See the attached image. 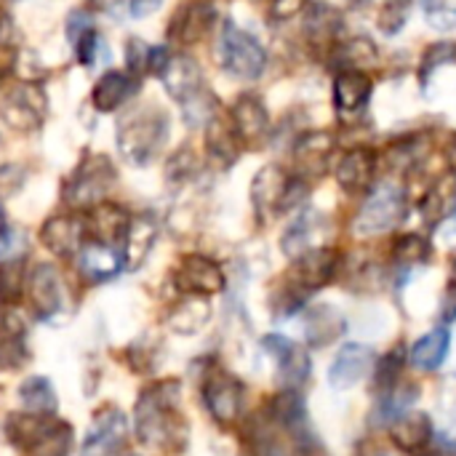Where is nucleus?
<instances>
[{
	"mask_svg": "<svg viewBox=\"0 0 456 456\" xmlns=\"http://www.w3.org/2000/svg\"><path fill=\"white\" fill-rule=\"evenodd\" d=\"M342 270V256L334 248L318 246L294 259L291 270L283 278V286L275 294V310L281 315L297 313L315 291L326 289Z\"/></svg>",
	"mask_w": 456,
	"mask_h": 456,
	"instance_id": "nucleus-1",
	"label": "nucleus"
},
{
	"mask_svg": "<svg viewBox=\"0 0 456 456\" xmlns=\"http://www.w3.org/2000/svg\"><path fill=\"white\" fill-rule=\"evenodd\" d=\"M179 403V382H158L142 393L136 403V436L150 446L171 449L174 441L184 438L182 419L176 414Z\"/></svg>",
	"mask_w": 456,
	"mask_h": 456,
	"instance_id": "nucleus-2",
	"label": "nucleus"
},
{
	"mask_svg": "<svg viewBox=\"0 0 456 456\" xmlns=\"http://www.w3.org/2000/svg\"><path fill=\"white\" fill-rule=\"evenodd\" d=\"M406 211H409V192L398 179L374 182L353 219V232L358 238H377L393 232L406 219Z\"/></svg>",
	"mask_w": 456,
	"mask_h": 456,
	"instance_id": "nucleus-3",
	"label": "nucleus"
},
{
	"mask_svg": "<svg viewBox=\"0 0 456 456\" xmlns=\"http://www.w3.org/2000/svg\"><path fill=\"white\" fill-rule=\"evenodd\" d=\"M166 136H168V118L155 104L136 107L118 123V147L136 166L150 163L163 147Z\"/></svg>",
	"mask_w": 456,
	"mask_h": 456,
	"instance_id": "nucleus-4",
	"label": "nucleus"
},
{
	"mask_svg": "<svg viewBox=\"0 0 456 456\" xmlns=\"http://www.w3.org/2000/svg\"><path fill=\"white\" fill-rule=\"evenodd\" d=\"M307 192V179L297 174H286L278 166H265L251 184L254 206L262 216H278L294 211Z\"/></svg>",
	"mask_w": 456,
	"mask_h": 456,
	"instance_id": "nucleus-5",
	"label": "nucleus"
},
{
	"mask_svg": "<svg viewBox=\"0 0 456 456\" xmlns=\"http://www.w3.org/2000/svg\"><path fill=\"white\" fill-rule=\"evenodd\" d=\"M219 59L224 72H230L238 80H256L267 67V51L265 45L238 24L227 21L222 27L219 37Z\"/></svg>",
	"mask_w": 456,
	"mask_h": 456,
	"instance_id": "nucleus-6",
	"label": "nucleus"
},
{
	"mask_svg": "<svg viewBox=\"0 0 456 456\" xmlns=\"http://www.w3.org/2000/svg\"><path fill=\"white\" fill-rule=\"evenodd\" d=\"M115 179L118 174L107 155H88L64 182V203L72 208H91L110 192Z\"/></svg>",
	"mask_w": 456,
	"mask_h": 456,
	"instance_id": "nucleus-7",
	"label": "nucleus"
},
{
	"mask_svg": "<svg viewBox=\"0 0 456 456\" xmlns=\"http://www.w3.org/2000/svg\"><path fill=\"white\" fill-rule=\"evenodd\" d=\"M262 347L265 353L273 358L275 363V374H278V382L283 387H291V390H299L310 374H313V361H310V353L297 345L294 339L283 337V334H267L262 339Z\"/></svg>",
	"mask_w": 456,
	"mask_h": 456,
	"instance_id": "nucleus-8",
	"label": "nucleus"
},
{
	"mask_svg": "<svg viewBox=\"0 0 456 456\" xmlns=\"http://www.w3.org/2000/svg\"><path fill=\"white\" fill-rule=\"evenodd\" d=\"M0 118L13 131H37L45 120V94L35 83H19L5 91Z\"/></svg>",
	"mask_w": 456,
	"mask_h": 456,
	"instance_id": "nucleus-9",
	"label": "nucleus"
},
{
	"mask_svg": "<svg viewBox=\"0 0 456 456\" xmlns=\"http://www.w3.org/2000/svg\"><path fill=\"white\" fill-rule=\"evenodd\" d=\"M243 401H246V387L238 377L222 369L208 371L203 382V403L219 425H232L243 411Z\"/></svg>",
	"mask_w": 456,
	"mask_h": 456,
	"instance_id": "nucleus-10",
	"label": "nucleus"
},
{
	"mask_svg": "<svg viewBox=\"0 0 456 456\" xmlns=\"http://www.w3.org/2000/svg\"><path fill=\"white\" fill-rule=\"evenodd\" d=\"M128 441V419L118 409H102L88 433L80 456H120Z\"/></svg>",
	"mask_w": 456,
	"mask_h": 456,
	"instance_id": "nucleus-11",
	"label": "nucleus"
},
{
	"mask_svg": "<svg viewBox=\"0 0 456 456\" xmlns=\"http://www.w3.org/2000/svg\"><path fill=\"white\" fill-rule=\"evenodd\" d=\"M224 273L222 267L203 256V254H190L179 262L174 270V286L187 294V297H211L224 289Z\"/></svg>",
	"mask_w": 456,
	"mask_h": 456,
	"instance_id": "nucleus-12",
	"label": "nucleus"
},
{
	"mask_svg": "<svg viewBox=\"0 0 456 456\" xmlns=\"http://www.w3.org/2000/svg\"><path fill=\"white\" fill-rule=\"evenodd\" d=\"M29 299H32V307L35 313L53 323L59 318H64V310H67V291H64V283H61V275L53 265H37L32 273H29Z\"/></svg>",
	"mask_w": 456,
	"mask_h": 456,
	"instance_id": "nucleus-13",
	"label": "nucleus"
},
{
	"mask_svg": "<svg viewBox=\"0 0 456 456\" xmlns=\"http://www.w3.org/2000/svg\"><path fill=\"white\" fill-rule=\"evenodd\" d=\"M374 94V83L366 69H339L334 77L331 99L342 120H355L366 112Z\"/></svg>",
	"mask_w": 456,
	"mask_h": 456,
	"instance_id": "nucleus-14",
	"label": "nucleus"
},
{
	"mask_svg": "<svg viewBox=\"0 0 456 456\" xmlns=\"http://www.w3.org/2000/svg\"><path fill=\"white\" fill-rule=\"evenodd\" d=\"M374 363H377V355L369 345H361V342L345 345L329 366V385L339 393L350 390L361 385L366 377H371Z\"/></svg>",
	"mask_w": 456,
	"mask_h": 456,
	"instance_id": "nucleus-15",
	"label": "nucleus"
},
{
	"mask_svg": "<svg viewBox=\"0 0 456 456\" xmlns=\"http://www.w3.org/2000/svg\"><path fill=\"white\" fill-rule=\"evenodd\" d=\"M337 150V136L331 131H307L302 134V139L294 144V168L297 176L307 179V176H321L329 171V163L334 158Z\"/></svg>",
	"mask_w": 456,
	"mask_h": 456,
	"instance_id": "nucleus-16",
	"label": "nucleus"
},
{
	"mask_svg": "<svg viewBox=\"0 0 456 456\" xmlns=\"http://www.w3.org/2000/svg\"><path fill=\"white\" fill-rule=\"evenodd\" d=\"M334 176L347 195L369 192V187L374 184V176H377V152L371 147H350L339 158Z\"/></svg>",
	"mask_w": 456,
	"mask_h": 456,
	"instance_id": "nucleus-17",
	"label": "nucleus"
},
{
	"mask_svg": "<svg viewBox=\"0 0 456 456\" xmlns=\"http://www.w3.org/2000/svg\"><path fill=\"white\" fill-rule=\"evenodd\" d=\"M230 126H232V131H235V136L240 139L243 147H254V144L265 142V136L270 134L267 107L262 104V99H256L251 94H243L232 104Z\"/></svg>",
	"mask_w": 456,
	"mask_h": 456,
	"instance_id": "nucleus-18",
	"label": "nucleus"
},
{
	"mask_svg": "<svg viewBox=\"0 0 456 456\" xmlns=\"http://www.w3.org/2000/svg\"><path fill=\"white\" fill-rule=\"evenodd\" d=\"M86 235H88L86 219L69 216V214L51 216L40 230V238H43L45 248L51 254H56V256H64V259L80 254V248L86 246Z\"/></svg>",
	"mask_w": 456,
	"mask_h": 456,
	"instance_id": "nucleus-19",
	"label": "nucleus"
},
{
	"mask_svg": "<svg viewBox=\"0 0 456 456\" xmlns=\"http://www.w3.org/2000/svg\"><path fill=\"white\" fill-rule=\"evenodd\" d=\"M214 19H216L214 3L190 0L174 13V21L168 24V37H174L179 43H198L211 32Z\"/></svg>",
	"mask_w": 456,
	"mask_h": 456,
	"instance_id": "nucleus-20",
	"label": "nucleus"
},
{
	"mask_svg": "<svg viewBox=\"0 0 456 456\" xmlns=\"http://www.w3.org/2000/svg\"><path fill=\"white\" fill-rule=\"evenodd\" d=\"M160 77H163V86L166 91L179 102V104H187L190 99H195L198 94H203V72L198 67L195 59L179 53V56H171L166 61V67L160 69Z\"/></svg>",
	"mask_w": 456,
	"mask_h": 456,
	"instance_id": "nucleus-21",
	"label": "nucleus"
},
{
	"mask_svg": "<svg viewBox=\"0 0 456 456\" xmlns=\"http://www.w3.org/2000/svg\"><path fill=\"white\" fill-rule=\"evenodd\" d=\"M433 438H436V428L428 414L406 411L395 422H390V441L403 454H422L425 449L433 446Z\"/></svg>",
	"mask_w": 456,
	"mask_h": 456,
	"instance_id": "nucleus-22",
	"label": "nucleus"
},
{
	"mask_svg": "<svg viewBox=\"0 0 456 456\" xmlns=\"http://www.w3.org/2000/svg\"><path fill=\"white\" fill-rule=\"evenodd\" d=\"M77 256H80V273H83L91 283L112 281V278L123 270V265H126L123 254H120L115 246L99 243V240L86 243V246L80 248Z\"/></svg>",
	"mask_w": 456,
	"mask_h": 456,
	"instance_id": "nucleus-23",
	"label": "nucleus"
},
{
	"mask_svg": "<svg viewBox=\"0 0 456 456\" xmlns=\"http://www.w3.org/2000/svg\"><path fill=\"white\" fill-rule=\"evenodd\" d=\"M452 353V331L449 329H433L425 337H419L409 347V363L422 374H436Z\"/></svg>",
	"mask_w": 456,
	"mask_h": 456,
	"instance_id": "nucleus-24",
	"label": "nucleus"
},
{
	"mask_svg": "<svg viewBox=\"0 0 456 456\" xmlns=\"http://www.w3.org/2000/svg\"><path fill=\"white\" fill-rule=\"evenodd\" d=\"M27 361L29 353L24 342V323L13 313H5L0 318V369L19 371Z\"/></svg>",
	"mask_w": 456,
	"mask_h": 456,
	"instance_id": "nucleus-25",
	"label": "nucleus"
},
{
	"mask_svg": "<svg viewBox=\"0 0 456 456\" xmlns=\"http://www.w3.org/2000/svg\"><path fill=\"white\" fill-rule=\"evenodd\" d=\"M419 211L428 224H441L444 219L456 216V171L441 176L422 198Z\"/></svg>",
	"mask_w": 456,
	"mask_h": 456,
	"instance_id": "nucleus-26",
	"label": "nucleus"
},
{
	"mask_svg": "<svg viewBox=\"0 0 456 456\" xmlns=\"http://www.w3.org/2000/svg\"><path fill=\"white\" fill-rule=\"evenodd\" d=\"M134 94H136V83H134L131 75H126V72H107L96 83V88L91 94V102H94V107L99 112H112V110L123 107Z\"/></svg>",
	"mask_w": 456,
	"mask_h": 456,
	"instance_id": "nucleus-27",
	"label": "nucleus"
},
{
	"mask_svg": "<svg viewBox=\"0 0 456 456\" xmlns=\"http://www.w3.org/2000/svg\"><path fill=\"white\" fill-rule=\"evenodd\" d=\"M128 224H131V216H128L123 208L110 206V203H107V206H96V208L91 211L88 222H86V227L91 230L94 240L110 243V246L126 238Z\"/></svg>",
	"mask_w": 456,
	"mask_h": 456,
	"instance_id": "nucleus-28",
	"label": "nucleus"
},
{
	"mask_svg": "<svg viewBox=\"0 0 456 456\" xmlns=\"http://www.w3.org/2000/svg\"><path fill=\"white\" fill-rule=\"evenodd\" d=\"M321 222H323V219H321L318 211H305V214H299V216L286 227V232H283V240H281L283 254L291 256V259H297V256H302L305 251L318 248V246H315V235H318V230H321Z\"/></svg>",
	"mask_w": 456,
	"mask_h": 456,
	"instance_id": "nucleus-29",
	"label": "nucleus"
},
{
	"mask_svg": "<svg viewBox=\"0 0 456 456\" xmlns=\"http://www.w3.org/2000/svg\"><path fill=\"white\" fill-rule=\"evenodd\" d=\"M406 361H409V353H406L403 345H395L382 358H377V363L371 369V393L377 398L390 395L401 385V374H403Z\"/></svg>",
	"mask_w": 456,
	"mask_h": 456,
	"instance_id": "nucleus-30",
	"label": "nucleus"
},
{
	"mask_svg": "<svg viewBox=\"0 0 456 456\" xmlns=\"http://www.w3.org/2000/svg\"><path fill=\"white\" fill-rule=\"evenodd\" d=\"M305 331H307V342L313 347H326L329 342H334L345 331V318L334 307H326V305L313 307L307 313Z\"/></svg>",
	"mask_w": 456,
	"mask_h": 456,
	"instance_id": "nucleus-31",
	"label": "nucleus"
},
{
	"mask_svg": "<svg viewBox=\"0 0 456 456\" xmlns=\"http://www.w3.org/2000/svg\"><path fill=\"white\" fill-rule=\"evenodd\" d=\"M155 222L147 219V216H139V219H131L128 224V232L123 238V254H126V262L128 267H139L144 262V256L150 254L152 243H155Z\"/></svg>",
	"mask_w": 456,
	"mask_h": 456,
	"instance_id": "nucleus-32",
	"label": "nucleus"
},
{
	"mask_svg": "<svg viewBox=\"0 0 456 456\" xmlns=\"http://www.w3.org/2000/svg\"><path fill=\"white\" fill-rule=\"evenodd\" d=\"M390 254L398 267L411 270L430 259V240L419 232H401V235H395Z\"/></svg>",
	"mask_w": 456,
	"mask_h": 456,
	"instance_id": "nucleus-33",
	"label": "nucleus"
},
{
	"mask_svg": "<svg viewBox=\"0 0 456 456\" xmlns=\"http://www.w3.org/2000/svg\"><path fill=\"white\" fill-rule=\"evenodd\" d=\"M19 401L32 414H53L56 411V393L45 377H29L19 387Z\"/></svg>",
	"mask_w": 456,
	"mask_h": 456,
	"instance_id": "nucleus-34",
	"label": "nucleus"
},
{
	"mask_svg": "<svg viewBox=\"0 0 456 456\" xmlns=\"http://www.w3.org/2000/svg\"><path fill=\"white\" fill-rule=\"evenodd\" d=\"M208 152H211V158L219 163V166H230L235 158H238V150L243 147L240 144V139L235 136V131H232V126H224V123H219V120H214L211 118V126H208Z\"/></svg>",
	"mask_w": 456,
	"mask_h": 456,
	"instance_id": "nucleus-35",
	"label": "nucleus"
},
{
	"mask_svg": "<svg viewBox=\"0 0 456 456\" xmlns=\"http://www.w3.org/2000/svg\"><path fill=\"white\" fill-rule=\"evenodd\" d=\"M208 321V305L203 302V297H190L182 305L174 307V313L168 315V326L176 334H195L203 323Z\"/></svg>",
	"mask_w": 456,
	"mask_h": 456,
	"instance_id": "nucleus-36",
	"label": "nucleus"
},
{
	"mask_svg": "<svg viewBox=\"0 0 456 456\" xmlns=\"http://www.w3.org/2000/svg\"><path fill=\"white\" fill-rule=\"evenodd\" d=\"M69 446H72V428L53 419L51 428L27 449L29 456H67L69 454Z\"/></svg>",
	"mask_w": 456,
	"mask_h": 456,
	"instance_id": "nucleus-37",
	"label": "nucleus"
},
{
	"mask_svg": "<svg viewBox=\"0 0 456 456\" xmlns=\"http://www.w3.org/2000/svg\"><path fill=\"white\" fill-rule=\"evenodd\" d=\"M411 8H414V0H385L379 5V13H377L379 32L387 35V37H395L406 27V21L411 16Z\"/></svg>",
	"mask_w": 456,
	"mask_h": 456,
	"instance_id": "nucleus-38",
	"label": "nucleus"
},
{
	"mask_svg": "<svg viewBox=\"0 0 456 456\" xmlns=\"http://www.w3.org/2000/svg\"><path fill=\"white\" fill-rule=\"evenodd\" d=\"M21 299V267L16 262H3L0 265V302L13 305Z\"/></svg>",
	"mask_w": 456,
	"mask_h": 456,
	"instance_id": "nucleus-39",
	"label": "nucleus"
},
{
	"mask_svg": "<svg viewBox=\"0 0 456 456\" xmlns=\"http://www.w3.org/2000/svg\"><path fill=\"white\" fill-rule=\"evenodd\" d=\"M422 11L436 29H452L456 24V0H422Z\"/></svg>",
	"mask_w": 456,
	"mask_h": 456,
	"instance_id": "nucleus-40",
	"label": "nucleus"
},
{
	"mask_svg": "<svg viewBox=\"0 0 456 456\" xmlns=\"http://www.w3.org/2000/svg\"><path fill=\"white\" fill-rule=\"evenodd\" d=\"M27 251V235L21 230H0V265L16 262Z\"/></svg>",
	"mask_w": 456,
	"mask_h": 456,
	"instance_id": "nucleus-41",
	"label": "nucleus"
},
{
	"mask_svg": "<svg viewBox=\"0 0 456 456\" xmlns=\"http://www.w3.org/2000/svg\"><path fill=\"white\" fill-rule=\"evenodd\" d=\"M147 53H150V48H147L142 40H131V43H128V48H126V59H128V64H131V72H136V69L147 67Z\"/></svg>",
	"mask_w": 456,
	"mask_h": 456,
	"instance_id": "nucleus-42",
	"label": "nucleus"
},
{
	"mask_svg": "<svg viewBox=\"0 0 456 456\" xmlns=\"http://www.w3.org/2000/svg\"><path fill=\"white\" fill-rule=\"evenodd\" d=\"M128 5L134 16H150L160 5V0H128Z\"/></svg>",
	"mask_w": 456,
	"mask_h": 456,
	"instance_id": "nucleus-43",
	"label": "nucleus"
},
{
	"mask_svg": "<svg viewBox=\"0 0 456 456\" xmlns=\"http://www.w3.org/2000/svg\"><path fill=\"white\" fill-rule=\"evenodd\" d=\"M446 158L452 160V166L456 168V134H452V139H449V144H446Z\"/></svg>",
	"mask_w": 456,
	"mask_h": 456,
	"instance_id": "nucleus-44",
	"label": "nucleus"
},
{
	"mask_svg": "<svg viewBox=\"0 0 456 456\" xmlns=\"http://www.w3.org/2000/svg\"><path fill=\"white\" fill-rule=\"evenodd\" d=\"M417 456H444V454H441V452H436V449L430 446V449H425L422 454H417Z\"/></svg>",
	"mask_w": 456,
	"mask_h": 456,
	"instance_id": "nucleus-45",
	"label": "nucleus"
},
{
	"mask_svg": "<svg viewBox=\"0 0 456 456\" xmlns=\"http://www.w3.org/2000/svg\"><path fill=\"white\" fill-rule=\"evenodd\" d=\"M452 283L456 286V256H454V262H452Z\"/></svg>",
	"mask_w": 456,
	"mask_h": 456,
	"instance_id": "nucleus-46",
	"label": "nucleus"
},
{
	"mask_svg": "<svg viewBox=\"0 0 456 456\" xmlns=\"http://www.w3.org/2000/svg\"><path fill=\"white\" fill-rule=\"evenodd\" d=\"M0 230H3V208H0Z\"/></svg>",
	"mask_w": 456,
	"mask_h": 456,
	"instance_id": "nucleus-47",
	"label": "nucleus"
},
{
	"mask_svg": "<svg viewBox=\"0 0 456 456\" xmlns=\"http://www.w3.org/2000/svg\"><path fill=\"white\" fill-rule=\"evenodd\" d=\"M454 449H456V446H454Z\"/></svg>",
	"mask_w": 456,
	"mask_h": 456,
	"instance_id": "nucleus-48",
	"label": "nucleus"
}]
</instances>
